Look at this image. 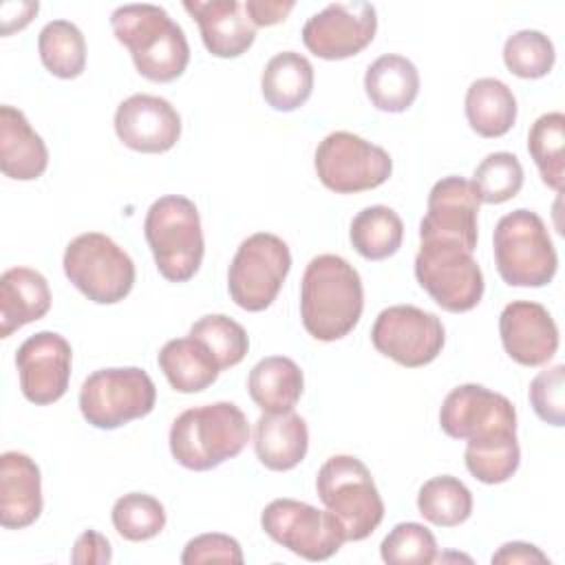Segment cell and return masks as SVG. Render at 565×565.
<instances>
[{"mask_svg": "<svg viewBox=\"0 0 565 565\" xmlns=\"http://www.w3.org/2000/svg\"><path fill=\"white\" fill-rule=\"evenodd\" d=\"M492 563L497 565H532V563H550V558L532 543H523V541H512L501 545L494 554H492Z\"/></svg>", "mask_w": 565, "mask_h": 565, "instance_id": "44", "label": "cell"}, {"mask_svg": "<svg viewBox=\"0 0 565 565\" xmlns=\"http://www.w3.org/2000/svg\"><path fill=\"white\" fill-rule=\"evenodd\" d=\"M313 168L324 188L335 194H353L386 183L393 159L384 148L353 132L335 130L318 143Z\"/></svg>", "mask_w": 565, "mask_h": 565, "instance_id": "11", "label": "cell"}, {"mask_svg": "<svg viewBox=\"0 0 565 565\" xmlns=\"http://www.w3.org/2000/svg\"><path fill=\"white\" fill-rule=\"evenodd\" d=\"M51 309L46 278L29 267H11L0 276V338L44 318Z\"/></svg>", "mask_w": 565, "mask_h": 565, "instance_id": "24", "label": "cell"}, {"mask_svg": "<svg viewBox=\"0 0 565 565\" xmlns=\"http://www.w3.org/2000/svg\"><path fill=\"white\" fill-rule=\"evenodd\" d=\"M364 90L382 113H404L419 93V73L404 55H380L364 73Z\"/></svg>", "mask_w": 565, "mask_h": 565, "instance_id": "26", "label": "cell"}, {"mask_svg": "<svg viewBox=\"0 0 565 565\" xmlns=\"http://www.w3.org/2000/svg\"><path fill=\"white\" fill-rule=\"evenodd\" d=\"M38 9H40L38 2H13V7H11V2L2 4V9H0L2 35H11L13 31L24 29L33 20Z\"/></svg>", "mask_w": 565, "mask_h": 565, "instance_id": "45", "label": "cell"}, {"mask_svg": "<svg viewBox=\"0 0 565 565\" xmlns=\"http://www.w3.org/2000/svg\"><path fill=\"white\" fill-rule=\"evenodd\" d=\"M42 512V477L38 463L24 452L0 457V523L7 530H22Z\"/></svg>", "mask_w": 565, "mask_h": 565, "instance_id": "21", "label": "cell"}, {"mask_svg": "<svg viewBox=\"0 0 565 565\" xmlns=\"http://www.w3.org/2000/svg\"><path fill=\"white\" fill-rule=\"evenodd\" d=\"M530 404L541 422L552 426L565 424V366L556 364L541 371L527 391Z\"/></svg>", "mask_w": 565, "mask_h": 565, "instance_id": "40", "label": "cell"}, {"mask_svg": "<svg viewBox=\"0 0 565 565\" xmlns=\"http://www.w3.org/2000/svg\"><path fill=\"white\" fill-rule=\"evenodd\" d=\"M377 11L373 4L333 2L313 13L302 26V42L316 57L347 60L362 53L375 38Z\"/></svg>", "mask_w": 565, "mask_h": 565, "instance_id": "14", "label": "cell"}, {"mask_svg": "<svg viewBox=\"0 0 565 565\" xmlns=\"http://www.w3.org/2000/svg\"><path fill=\"white\" fill-rule=\"evenodd\" d=\"M66 278L97 305L124 300L135 285L132 258L106 234L86 232L75 236L64 249Z\"/></svg>", "mask_w": 565, "mask_h": 565, "instance_id": "7", "label": "cell"}, {"mask_svg": "<svg viewBox=\"0 0 565 565\" xmlns=\"http://www.w3.org/2000/svg\"><path fill=\"white\" fill-rule=\"evenodd\" d=\"M556 53L552 40L534 29L512 33L503 44V62L521 79L545 77L554 66Z\"/></svg>", "mask_w": 565, "mask_h": 565, "instance_id": "38", "label": "cell"}, {"mask_svg": "<svg viewBox=\"0 0 565 565\" xmlns=\"http://www.w3.org/2000/svg\"><path fill=\"white\" fill-rule=\"evenodd\" d=\"M260 90L265 102L278 113H291L307 104L313 90V66L311 62L296 53H276L260 75Z\"/></svg>", "mask_w": 565, "mask_h": 565, "instance_id": "28", "label": "cell"}, {"mask_svg": "<svg viewBox=\"0 0 565 565\" xmlns=\"http://www.w3.org/2000/svg\"><path fill=\"white\" fill-rule=\"evenodd\" d=\"M113 552H110V543L106 536H102L95 530H86L77 536L73 552H71V561L75 565H106L110 563Z\"/></svg>", "mask_w": 565, "mask_h": 565, "instance_id": "42", "label": "cell"}, {"mask_svg": "<svg viewBox=\"0 0 565 565\" xmlns=\"http://www.w3.org/2000/svg\"><path fill=\"white\" fill-rule=\"evenodd\" d=\"M183 9L196 20L201 40L214 57H238L256 40V26L238 0H185Z\"/></svg>", "mask_w": 565, "mask_h": 565, "instance_id": "20", "label": "cell"}, {"mask_svg": "<svg viewBox=\"0 0 565 565\" xmlns=\"http://www.w3.org/2000/svg\"><path fill=\"white\" fill-rule=\"evenodd\" d=\"M316 490L340 523L344 541H364L384 519V501L371 470L353 455L329 457L318 470Z\"/></svg>", "mask_w": 565, "mask_h": 565, "instance_id": "5", "label": "cell"}, {"mask_svg": "<svg viewBox=\"0 0 565 565\" xmlns=\"http://www.w3.org/2000/svg\"><path fill=\"white\" fill-rule=\"evenodd\" d=\"M417 510L437 527H455L472 514V492L457 477L439 475L419 488Z\"/></svg>", "mask_w": 565, "mask_h": 565, "instance_id": "33", "label": "cell"}, {"mask_svg": "<svg viewBox=\"0 0 565 565\" xmlns=\"http://www.w3.org/2000/svg\"><path fill=\"white\" fill-rule=\"evenodd\" d=\"M470 183L479 203L499 205L521 192L523 166L512 152H492L475 168Z\"/></svg>", "mask_w": 565, "mask_h": 565, "instance_id": "35", "label": "cell"}, {"mask_svg": "<svg viewBox=\"0 0 565 565\" xmlns=\"http://www.w3.org/2000/svg\"><path fill=\"white\" fill-rule=\"evenodd\" d=\"M349 238L362 258L384 260L402 247L404 223L393 207L369 205L353 216Z\"/></svg>", "mask_w": 565, "mask_h": 565, "instance_id": "31", "label": "cell"}, {"mask_svg": "<svg viewBox=\"0 0 565 565\" xmlns=\"http://www.w3.org/2000/svg\"><path fill=\"white\" fill-rule=\"evenodd\" d=\"M380 554L388 565H428L437 561V541L426 525L406 521L384 536Z\"/></svg>", "mask_w": 565, "mask_h": 565, "instance_id": "39", "label": "cell"}, {"mask_svg": "<svg viewBox=\"0 0 565 565\" xmlns=\"http://www.w3.org/2000/svg\"><path fill=\"white\" fill-rule=\"evenodd\" d=\"M309 448L305 419L294 413H263L254 426V450L258 461L274 472L296 468Z\"/></svg>", "mask_w": 565, "mask_h": 565, "instance_id": "23", "label": "cell"}, {"mask_svg": "<svg viewBox=\"0 0 565 565\" xmlns=\"http://www.w3.org/2000/svg\"><path fill=\"white\" fill-rule=\"evenodd\" d=\"M38 51L44 68L60 79H75L86 66V40L68 20H53L38 35Z\"/></svg>", "mask_w": 565, "mask_h": 565, "instance_id": "32", "label": "cell"}, {"mask_svg": "<svg viewBox=\"0 0 565 565\" xmlns=\"http://www.w3.org/2000/svg\"><path fill=\"white\" fill-rule=\"evenodd\" d=\"M157 362L168 384L179 393H201L212 386L221 373L210 349L192 335L168 340Z\"/></svg>", "mask_w": 565, "mask_h": 565, "instance_id": "25", "label": "cell"}, {"mask_svg": "<svg viewBox=\"0 0 565 565\" xmlns=\"http://www.w3.org/2000/svg\"><path fill=\"white\" fill-rule=\"evenodd\" d=\"M49 150L15 106H0V168L15 181H33L44 174Z\"/></svg>", "mask_w": 565, "mask_h": 565, "instance_id": "22", "label": "cell"}, {"mask_svg": "<svg viewBox=\"0 0 565 565\" xmlns=\"http://www.w3.org/2000/svg\"><path fill=\"white\" fill-rule=\"evenodd\" d=\"M110 26L117 42L130 51L141 77L166 84L188 68V38L163 7L121 4L113 11Z\"/></svg>", "mask_w": 565, "mask_h": 565, "instance_id": "2", "label": "cell"}, {"mask_svg": "<svg viewBox=\"0 0 565 565\" xmlns=\"http://www.w3.org/2000/svg\"><path fill=\"white\" fill-rule=\"evenodd\" d=\"M419 287L446 311L463 313L483 298V274L472 252L441 241H422L415 256Z\"/></svg>", "mask_w": 565, "mask_h": 565, "instance_id": "10", "label": "cell"}, {"mask_svg": "<svg viewBox=\"0 0 565 565\" xmlns=\"http://www.w3.org/2000/svg\"><path fill=\"white\" fill-rule=\"evenodd\" d=\"M291 269V252L269 232L247 236L227 269V291L245 311H265L278 296Z\"/></svg>", "mask_w": 565, "mask_h": 565, "instance_id": "9", "label": "cell"}, {"mask_svg": "<svg viewBox=\"0 0 565 565\" xmlns=\"http://www.w3.org/2000/svg\"><path fill=\"white\" fill-rule=\"evenodd\" d=\"M183 565H201V563H230L241 565L243 563V550L236 539L218 532L199 534L190 539L181 554Z\"/></svg>", "mask_w": 565, "mask_h": 565, "instance_id": "41", "label": "cell"}, {"mask_svg": "<svg viewBox=\"0 0 565 565\" xmlns=\"http://www.w3.org/2000/svg\"><path fill=\"white\" fill-rule=\"evenodd\" d=\"M364 289L358 269L335 254L309 260L300 282V318L305 331L320 342L349 335L362 318Z\"/></svg>", "mask_w": 565, "mask_h": 565, "instance_id": "1", "label": "cell"}, {"mask_svg": "<svg viewBox=\"0 0 565 565\" xmlns=\"http://www.w3.org/2000/svg\"><path fill=\"white\" fill-rule=\"evenodd\" d=\"M463 461L468 472L488 486L508 481L521 461L516 430H494L468 439Z\"/></svg>", "mask_w": 565, "mask_h": 565, "instance_id": "30", "label": "cell"}, {"mask_svg": "<svg viewBox=\"0 0 565 565\" xmlns=\"http://www.w3.org/2000/svg\"><path fill=\"white\" fill-rule=\"evenodd\" d=\"M115 132L126 148L159 154L177 146L181 137V117L168 99L137 93L117 106Z\"/></svg>", "mask_w": 565, "mask_h": 565, "instance_id": "18", "label": "cell"}, {"mask_svg": "<svg viewBox=\"0 0 565 565\" xmlns=\"http://www.w3.org/2000/svg\"><path fill=\"white\" fill-rule=\"evenodd\" d=\"M269 539L305 561H327L342 547L344 534L329 510L296 499H274L260 514Z\"/></svg>", "mask_w": 565, "mask_h": 565, "instance_id": "12", "label": "cell"}, {"mask_svg": "<svg viewBox=\"0 0 565 565\" xmlns=\"http://www.w3.org/2000/svg\"><path fill=\"white\" fill-rule=\"evenodd\" d=\"M505 353L523 366H541L558 351V327L550 311L532 300H512L499 316Z\"/></svg>", "mask_w": 565, "mask_h": 565, "instance_id": "19", "label": "cell"}, {"mask_svg": "<svg viewBox=\"0 0 565 565\" xmlns=\"http://www.w3.org/2000/svg\"><path fill=\"white\" fill-rule=\"evenodd\" d=\"M305 388L300 366L285 355H269L254 364L247 377V391L252 402L263 413L294 411Z\"/></svg>", "mask_w": 565, "mask_h": 565, "instance_id": "27", "label": "cell"}, {"mask_svg": "<svg viewBox=\"0 0 565 565\" xmlns=\"http://www.w3.org/2000/svg\"><path fill=\"white\" fill-rule=\"evenodd\" d=\"M439 426L452 439H472L494 430H516L514 404L481 384L452 388L439 411Z\"/></svg>", "mask_w": 565, "mask_h": 565, "instance_id": "17", "label": "cell"}, {"mask_svg": "<svg viewBox=\"0 0 565 565\" xmlns=\"http://www.w3.org/2000/svg\"><path fill=\"white\" fill-rule=\"evenodd\" d=\"M373 347L406 369L430 364L444 349L441 320L415 305H393L377 313L371 329Z\"/></svg>", "mask_w": 565, "mask_h": 565, "instance_id": "13", "label": "cell"}, {"mask_svg": "<svg viewBox=\"0 0 565 565\" xmlns=\"http://www.w3.org/2000/svg\"><path fill=\"white\" fill-rule=\"evenodd\" d=\"M477 214L479 199L472 183L457 174L444 177L428 194V207L419 223V241L455 243L468 252H475Z\"/></svg>", "mask_w": 565, "mask_h": 565, "instance_id": "16", "label": "cell"}, {"mask_svg": "<svg viewBox=\"0 0 565 565\" xmlns=\"http://www.w3.org/2000/svg\"><path fill=\"white\" fill-rule=\"evenodd\" d=\"M249 439L245 413L232 402L183 411L170 426V452L188 470L205 472L236 457Z\"/></svg>", "mask_w": 565, "mask_h": 565, "instance_id": "3", "label": "cell"}, {"mask_svg": "<svg viewBox=\"0 0 565 565\" xmlns=\"http://www.w3.org/2000/svg\"><path fill=\"white\" fill-rule=\"evenodd\" d=\"M492 252L497 271L510 287H545L558 269V256L543 218L525 207L499 218Z\"/></svg>", "mask_w": 565, "mask_h": 565, "instance_id": "6", "label": "cell"}, {"mask_svg": "<svg viewBox=\"0 0 565 565\" xmlns=\"http://www.w3.org/2000/svg\"><path fill=\"white\" fill-rule=\"evenodd\" d=\"M527 152L534 159L541 179L552 190H563L565 179V115L545 113L527 132Z\"/></svg>", "mask_w": 565, "mask_h": 565, "instance_id": "34", "label": "cell"}, {"mask_svg": "<svg viewBox=\"0 0 565 565\" xmlns=\"http://www.w3.org/2000/svg\"><path fill=\"white\" fill-rule=\"evenodd\" d=\"M157 388L139 366L99 369L79 388V411L99 430H115L152 413Z\"/></svg>", "mask_w": 565, "mask_h": 565, "instance_id": "8", "label": "cell"}, {"mask_svg": "<svg viewBox=\"0 0 565 565\" xmlns=\"http://www.w3.org/2000/svg\"><path fill=\"white\" fill-rule=\"evenodd\" d=\"M71 364L73 351L64 335L55 331L29 335L15 353L22 395L38 406L57 402L68 388Z\"/></svg>", "mask_w": 565, "mask_h": 565, "instance_id": "15", "label": "cell"}, {"mask_svg": "<svg viewBox=\"0 0 565 565\" xmlns=\"http://www.w3.org/2000/svg\"><path fill=\"white\" fill-rule=\"evenodd\" d=\"M143 234L159 274L170 282H188L201 267L205 241L196 205L181 194L157 199L143 221Z\"/></svg>", "mask_w": 565, "mask_h": 565, "instance_id": "4", "label": "cell"}, {"mask_svg": "<svg viewBox=\"0 0 565 565\" xmlns=\"http://www.w3.org/2000/svg\"><path fill=\"white\" fill-rule=\"evenodd\" d=\"M190 335L210 349L221 371L243 362L249 349V338L245 329L223 313H210L199 318L190 327Z\"/></svg>", "mask_w": 565, "mask_h": 565, "instance_id": "37", "label": "cell"}, {"mask_svg": "<svg viewBox=\"0 0 565 565\" xmlns=\"http://www.w3.org/2000/svg\"><path fill=\"white\" fill-rule=\"evenodd\" d=\"M110 519L121 539L139 543L161 534L166 527V508L150 494L128 492L115 501Z\"/></svg>", "mask_w": 565, "mask_h": 565, "instance_id": "36", "label": "cell"}, {"mask_svg": "<svg viewBox=\"0 0 565 565\" xmlns=\"http://www.w3.org/2000/svg\"><path fill=\"white\" fill-rule=\"evenodd\" d=\"M466 119L479 137H503L516 121V97L497 77L475 79L466 90Z\"/></svg>", "mask_w": 565, "mask_h": 565, "instance_id": "29", "label": "cell"}, {"mask_svg": "<svg viewBox=\"0 0 565 565\" xmlns=\"http://www.w3.org/2000/svg\"><path fill=\"white\" fill-rule=\"evenodd\" d=\"M294 7V0H247L245 13L254 26H274L280 24Z\"/></svg>", "mask_w": 565, "mask_h": 565, "instance_id": "43", "label": "cell"}]
</instances>
